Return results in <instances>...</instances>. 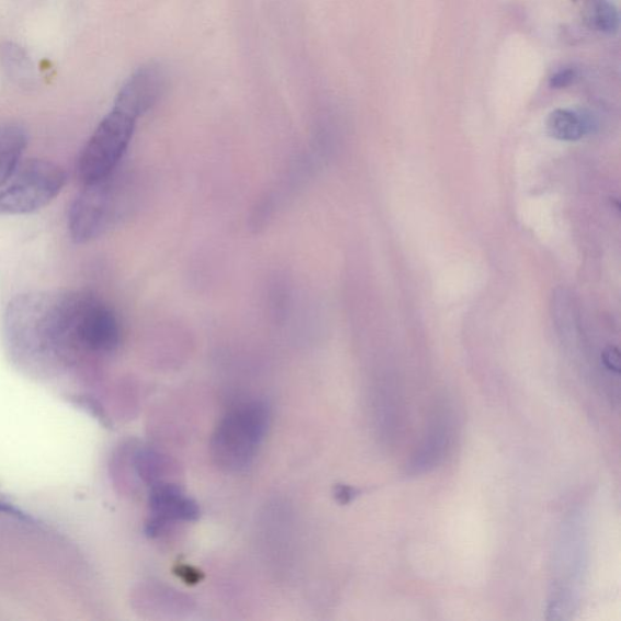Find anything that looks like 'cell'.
I'll list each match as a JSON object with an SVG mask.
<instances>
[{
  "mask_svg": "<svg viewBox=\"0 0 621 621\" xmlns=\"http://www.w3.org/2000/svg\"><path fill=\"white\" fill-rule=\"evenodd\" d=\"M103 330L105 303L84 292L20 294L3 316L7 348L25 364L68 365L98 355Z\"/></svg>",
  "mask_w": 621,
  "mask_h": 621,
  "instance_id": "obj_1",
  "label": "cell"
},
{
  "mask_svg": "<svg viewBox=\"0 0 621 621\" xmlns=\"http://www.w3.org/2000/svg\"><path fill=\"white\" fill-rule=\"evenodd\" d=\"M116 172L84 185L68 210L67 228L76 244L86 245L100 238L122 217L128 200Z\"/></svg>",
  "mask_w": 621,
  "mask_h": 621,
  "instance_id": "obj_2",
  "label": "cell"
},
{
  "mask_svg": "<svg viewBox=\"0 0 621 621\" xmlns=\"http://www.w3.org/2000/svg\"><path fill=\"white\" fill-rule=\"evenodd\" d=\"M269 422V409L260 402L229 411L214 434L213 452L217 464L236 473L249 467L268 432Z\"/></svg>",
  "mask_w": 621,
  "mask_h": 621,
  "instance_id": "obj_3",
  "label": "cell"
},
{
  "mask_svg": "<svg viewBox=\"0 0 621 621\" xmlns=\"http://www.w3.org/2000/svg\"><path fill=\"white\" fill-rule=\"evenodd\" d=\"M65 170L49 160H22L0 187V215H27L50 204L66 185Z\"/></svg>",
  "mask_w": 621,
  "mask_h": 621,
  "instance_id": "obj_4",
  "label": "cell"
},
{
  "mask_svg": "<svg viewBox=\"0 0 621 621\" xmlns=\"http://www.w3.org/2000/svg\"><path fill=\"white\" fill-rule=\"evenodd\" d=\"M136 122L132 114L114 106L101 121L78 158L77 172L83 185L106 179L117 171L128 151Z\"/></svg>",
  "mask_w": 621,
  "mask_h": 621,
  "instance_id": "obj_5",
  "label": "cell"
},
{
  "mask_svg": "<svg viewBox=\"0 0 621 621\" xmlns=\"http://www.w3.org/2000/svg\"><path fill=\"white\" fill-rule=\"evenodd\" d=\"M167 86L165 68L159 64H147L126 80L114 101V108L139 120L163 97Z\"/></svg>",
  "mask_w": 621,
  "mask_h": 621,
  "instance_id": "obj_6",
  "label": "cell"
},
{
  "mask_svg": "<svg viewBox=\"0 0 621 621\" xmlns=\"http://www.w3.org/2000/svg\"><path fill=\"white\" fill-rule=\"evenodd\" d=\"M149 509L153 519L148 523V533L157 534L171 522L192 521L197 519V504L187 494L172 485H157L149 493Z\"/></svg>",
  "mask_w": 621,
  "mask_h": 621,
  "instance_id": "obj_7",
  "label": "cell"
},
{
  "mask_svg": "<svg viewBox=\"0 0 621 621\" xmlns=\"http://www.w3.org/2000/svg\"><path fill=\"white\" fill-rule=\"evenodd\" d=\"M27 133L18 124L0 125V187L13 177L24 160Z\"/></svg>",
  "mask_w": 621,
  "mask_h": 621,
  "instance_id": "obj_8",
  "label": "cell"
},
{
  "mask_svg": "<svg viewBox=\"0 0 621 621\" xmlns=\"http://www.w3.org/2000/svg\"><path fill=\"white\" fill-rule=\"evenodd\" d=\"M592 129V122L584 112L560 109L552 111L546 121V131L558 142H579Z\"/></svg>",
  "mask_w": 621,
  "mask_h": 621,
  "instance_id": "obj_9",
  "label": "cell"
},
{
  "mask_svg": "<svg viewBox=\"0 0 621 621\" xmlns=\"http://www.w3.org/2000/svg\"><path fill=\"white\" fill-rule=\"evenodd\" d=\"M583 18L591 30L614 34L619 30V13L611 0H584Z\"/></svg>",
  "mask_w": 621,
  "mask_h": 621,
  "instance_id": "obj_10",
  "label": "cell"
},
{
  "mask_svg": "<svg viewBox=\"0 0 621 621\" xmlns=\"http://www.w3.org/2000/svg\"><path fill=\"white\" fill-rule=\"evenodd\" d=\"M448 444V429L445 430V425H439L431 432L427 443L424 444L419 455L417 456L416 464L413 467L417 470L427 468L439 462L442 458L445 447Z\"/></svg>",
  "mask_w": 621,
  "mask_h": 621,
  "instance_id": "obj_11",
  "label": "cell"
},
{
  "mask_svg": "<svg viewBox=\"0 0 621 621\" xmlns=\"http://www.w3.org/2000/svg\"><path fill=\"white\" fill-rule=\"evenodd\" d=\"M2 60L9 76L16 79L18 82H24L33 77V68L29 60V56L16 45L8 44L2 50Z\"/></svg>",
  "mask_w": 621,
  "mask_h": 621,
  "instance_id": "obj_12",
  "label": "cell"
},
{
  "mask_svg": "<svg viewBox=\"0 0 621 621\" xmlns=\"http://www.w3.org/2000/svg\"><path fill=\"white\" fill-rule=\"evenodd\" d=\"M579 79V71L574 67H565L550 78V87L554 89H563L571 87Z\"/></svg>",
  "mask_w": 621,
  "mask_h": 621,
  "instance_id": "obj_13",
  "label": "cell"
},
{
  "mask_svg": "<svg viewBox=\"0 0 621 621\" xmlns=\"http://www.w3.org/2000/svg\"><path fill=\"white\" fill-rule=\"evenodd\" d=\"M602 362L607 370L619 373L620 370V355L616 348H608L602 353Z\"/></svg>",
  "mask_w": 621,
  "mask_h": 621,
  "instance_id": "obj_14",
  "label": "cell"
}]
</instances>
